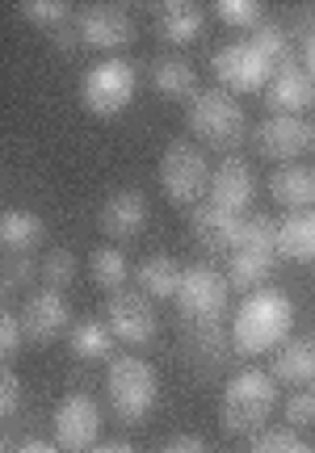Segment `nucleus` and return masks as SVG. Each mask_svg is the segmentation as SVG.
I'll list each match as a JSON object with an SVG mask.
<instances>
[{
	"mask_svg": "<svg viewBox=\"0 0 315 453\" xmlns=\"http://www.w3.org/2000/svg\"><path fill=\"white\" fill-rule=\"evenodd\" d=\"M185 349L206 361V365H223L227 361V349H232V327L223 324H185Z\"/></svg>",
	"mask_w": 315,
	"mask_h": 453,
	"instance_id": "obj_24",
	"label": "nucleus"
},
{
	"mask_svg": "<svg viewBox=\"0 0 315 453\" xmlns=\"http://www.w3.org/2000/svg\"><path fill=\"white\" fill-rule=\"evenodd\" d=\"M114 332L110 324H101V319H81V324L72 327V353L81 357V361H101V357L114 353Z\"/></svg>",
	"mask_w": 315,
	"mask_h": 453,
	"instance_id": "obj_27",
	"label": "nucleus"
},
{
	"mask_svg": "<svg viewBox=\"0 0 315 453\" xmlns=\"http://www.w3.org/2000/svg\"><path fill=\"white\" fill-rule=\"evenodd\" d=\"M185 122L194 130V139H202L206 147H219V151H232L244 139V110H240V101L227 88L198 93V97L189 101Z\"/></svg>",
	"mask_w": 315,
	"mask_h": 453,
	"instance_id": "obj_4",
	"label": "nucleus"
},
{
	"mask_svg": "<svg viewBox=\"0 0 315 453\" xmlns=\"http://www.w3.org/2000/svg\"><path fill=\"white\" fill-rule=\"evenodd\" d=\"M93 453H139V449H131V445H122V441H110V445H97Z\"/></svg>",
	"mask_w": 315,
	"mask_h": 453,
	"instance_id": "obj_42",
	"label": "nucleus"
},
{
	"mask_svg": "<svg viewBox=\"0 0 315 453\" xmlns=\"http://www.w3.org/2000/svg\"><path fill=\"white\" fill-rule=\"evenodd\" d=\"M160 453H206V445H202L198 437H173Z\"/></svg>",
	"mask_w": 315,
	"mask_h": 453,
	"instance_id": "obj_39",
	"label": "nucleus"
},
{
	"mask_svg": "<svg viewBox=\"0 0 315 453\" xmlns=\"http://www.w3.org/2000/svg\"><path fill=\"white\" fill-rule=\"evenodd\" d=\"M311 101H315V81L307 76V67L286 64L273 72V81H269V88H265L269 113H278V118H299V113L311 110Z\"/></svg>",
	"mask_w": 315,
	"mask_h": 453,
	"instance_id": "obj_13",
	"label": "nucleus"
},
{
	"mask_svg": "<svg viewBox=\"0 0 315 453\" xmlns=\"http://www.w3.org/2000/svg\"><path fill=\"white\" fill-rule=\"evenodd\" d=\"M21 340H26L21 315H13V311H4V319H0V349H4V361H13V357L21 353Z\"/></svg>",
	"mask_w": 315,
	"mask_h": 453,
	"instance_id": "obj_36",
	"label": "nucleus"
},
{
	"mask_svg": "<svg viewBox=\"0 0 315 453\" xmlns=\"http://www.w3.org/2000/svg\"><path fill=\"white\" fill-rule=\"evenodd\" d=\"M252 453H315V449H311V445H307L303 437H295V433H286V428H273V433H261V437H257Z\"/></svg>",
	"mask_w": 315,
	"mask_h": 453,
	"instance_id": "obj_34",
	"label": "nucleus"
},
{
	"mask_svg": "<svg viewBox=\"0 0 315 453\" xmlns=\"http://www.w3.org/2000/svg\"><path fill=\"white\" fill-rule=\"evenodd\" d=\"M38 277L47 281L50 290H64V286H72V277H76V257H72L67 248H55V252H47V260L38 265Z\"/></svg>",
	"mask_w": 315,
	"mask_h": 453,
	"instance_id": "obj_33",
	"label": "nucleus"
},
{
	"mask_svg": "<svg viewBox=\"0 0 315 453\" xmlns=\"http://www.w3.org/2000/svg\"><path fill=\"white\" fill-rule=\"evenodd\" d=\"M88 273H93V286L118 294L127 286V277H131V265H127V257H122L118 248H97V252L88 257Z\"/></svg>",
	"mask_w": 315,
	"mask_h": 453,
	"instance_id": "obj_28",
	"label": "nucleus"
},
{
	"mask_svg": "<svg viewBox=\"0 0 315 453\" xmlns=\"http://www.w3.org/2000/svg\"><path fill=\"white\" fill-rule=\"evenodd\" d=\"M211 173H215V168H206V156H202L198 143L177 139V143L165 147L160 185H165V194L173 206H189V211H194L202 197L211 194Z\"/></svg>",
	"mask_w": 315,
	"mask_h": 453,
	"instance_id": "obj_5",
	"label": "nucleus"
},
{
	"mask_svg": "<svg viewBox=\"0 0 315 453\" xmlns=\"http://www.w3.org/2000/svg\"><path fill=\"white\" fill-rule=\"evenodd\" d=\"M0 411H4V420H13L21 411V382H17V373L9 365H4V378H0Z\"/></svg>",
	"mask_w": 315,
	"mask_h": 453,
	"instance_id": "obj_37",
	"label": "nucleus"
},
{
	"mask_svg": "<svg viewBox=\"0 0 315 453\" xmlns=\"http://www.w3.org/2000/svg\"><path fill=\"white\" fill-rule=\"evenodd\" d=\"M215 76L227 93H261L273 81V64L252 42H227L215 55Z\"/></svg>",
	"mask_w": 315,
	"mask_h": 453,
	"instance_id": "obj_8",
	"label": "nucleus"
},
{
	"mask_svg": "<svg viewBox=\"0 0 315 453\" xmlns=\"http://www.w3.org/2000/svg\"><path fill=\"white\" fill-rule=\"evenodd\" d=\"M227 294H232L227 273H219L211 265H189L181 273V290H177L181 319L185 324H223Z\"/></svg>",
	"mask_w": 315,
	"mask_h": 453,
	"instance_id": "obj_7",
	"label": "nucleus"
},
{
	"mask_svg": "<svg viewBox=\"0 0 315 453\" xmlns=\"http://www.w3.org/2000/svg\"><path fill=\"white\" fill-rule=\"evenodd\" d=\"M215 17L223 26H232V30H261L265 26V9L257 4V0H219L215 4Z\"/></svg>",
	"mask_w": 315,
	"mask_h": 453,
	"instance_id": "obj_31",
	"label": "nucleus"
},
{
	"mask_svg": "<svg viewBox=\"0 0 315 453\" xmlns=\"http://www.w3.org/2000/svg\"><path fill=\"white\" fill-rule=\"evenodd\" d=\"M286 420L290 424H315V390H299L286 399Z\"/></svg>",
	"mask_w": 315,
	"mask_h": 453,
	"instance_id": "obj_38",
	"label": "nucleus"
},
{
	"mask_svg": "<svg viewBox=\"0 0 315 453\" xmlns=\"http://www.w3.org/2000/svg\"><path fill=\"white\" fill-rule=\"evenodd\" d=\"M240 223H244V219L223 214V211H215V206H194V211H189V231H194V240H198L202 248H211V252H235Z\"/></svg>",
	"mask_w": 315,
	"mask_h": 453,
	"instance_id": "obj_17",
	"label": "nucleus"
},
{
	"mask_svg": "<svg viewBox=\"0 0 315 453\" xmlns=\"http://www.w3.org/2000/svg\"><path fill=\"white\" fill-rule=\"evenodd\" d=\"M252 47L265 55L269 64H278V67H286V64H295V47H290V30L286 26H278V21H265L261 30L249 38Z\"/></svg>",
	"mask_w": 315,
	"mask_h": 453,
	"instance_id": "obj_30",
	"label": "nucleus"
},
{
	"mask_svg": "<svg viewBox=\"0 0 315 453\" xmlns=\"http://www.w3.org/2000/svg\"><path fill=\"white\" fill-rule=\"evenodd\" d=\"M151 84H156V93L168 101L198 97V72H194V64H185L177 55H165V59L151 64Z\"/></svg>",
	"mask_w": 315,
	"mask_h": 453,
	"instance_id": "obj_20",
	"label": "nucleus"
},
{
	"mask_svg": "<svg viewBox=\"0 0 315 453\" xmlns=\"http://www.w3.org/2000/svg\"><path fill=\"white\" fill-rule=\"evenodd\" d=\"M47 240V226L34 211H4L0 219V243L9 257H30V248Z\"/></svg>",
	"mask_w": 315,
	"mask_h": 453,
	"instance_id": "obj_21",
	"label": "nucleus"
},
{
	"mask_svg": "<svg viewBox=\"0 0 315 453\" xmlns=\"http://www.w3.org/2000/svg\"><path fill=\"white\" fill-rule=\"evenodd\" d=\"M202 9L198 4H189V0H173V4H160V17H156V34L173 42V47H189V42H198L202 34Z\"/></svg>",
	"mask_w": 315,
	"mask_h": 453,
	"instance_id": "obj_19",
	"label": "nucleus"
},
{
	"mask_svg": "<svg viewBox=\"0 0 315 453\" xmlns=\"http://www.w3.org/2000/svg\"><path fill=\"white\" fill-rule=\"evenodd\" d=\"M67 319H72V311H67L64 290H38L21 307V327H26V340H34V344L55 340L67 327Z\"/></svg>",
	"mask_w": 315,
	"mask_h": 453,
	"instance_id": "obj_15",
	"label": "nucleus"
},
{
	"mask_svg": "<svg viewBox=\"0 0 315 453\" xmlns=\"http://www.w3.org/2000/svg\"><path fill=\"white\" fill-rule=\"evenodd\" d=\"M105 324L122 344H148V340H156L160 319H156V307L143 290H118L105 307Z\"/></svg>",
	"mask_w": 315,
	"mask_h": 453,
	"instance_id": "obj_10",
	"label": "nucleus"
},
{
	"mask_svg": "<svg viewBox=\"0 0 315 453\" xmlns=\"http://www.w3.org/2000/svg\"><path fill=\"white\" fill-rule=\"evenodd\" d=\"M273 260L278 257H265V252H232L227 257V281H232V290L257 294V286H265L269 273H273Z\"/></svg>",
	"mask_w": 315,
	"mask_h": 453,
	"instance_id": "obj_26",
	"label": "nucleus"
},
{
	"mask_svg": "<svg viewBox=\"0 0 315 453\" xmlns=\"http://www.w3.org/2000/svg\"><path fill=\"white\" fill-rule=\"evenodd\" d=\"M273 378L290 382V387H307L315 382V344L311 340H286L273 353Z\"/></svg>",
	"mask_w": 315,
	"mask_h": 453,
	"instance_id": "obj_22",
	"label": "nucleus"
},
{
	"mask_svg": "<svg viewBox=\"0 0 315 453\" xmlns=\"http://www.w3.org/2000/svg\"><path fill=\"white\" fill-rule=\"evenodd\" d=\"M13 453H64L59 445H47V441H26V445H17Z\"/></svg>",
	"mask_w": 315,
	"mask_h": 453,
	"instance_id": "obj_40",
	"label": "nucleus"
},
{
	"mask_svg": "<svg viewBox=\"0 0 315 453\" xmlns=\"http://www.w3.org/2000/svg\"><path fill=\"white\" fill-rule=\"evenodd\" d=\"M38 277V265H34L30 257H9L4 260V294L21 290L26 281H34Z\"/></svg>",
	"mask_w": 315,
	"mask_h": 453,
	"instance_id": "obj_35",
	"label": "nucleus"
},
{
	"mask_svg": "<svg viewBox=\"0 0 315 453\" xmlns=\"http://www.w3.org/2000/svg\"><path fill=\"white\" fill-rule=\"evenodd\" d=\"M273 382L278 378L265 370H244L223 387L219 420H223V428L232 437H252V433L265 428V420L273 416V403H278V387Z\"/></svg>",
	"mask_w": 315,
	"mask_h": 453,
	"instance_id": "obj_2",
	"label": "nucleus"
},
{
	"mask_svg": "<svg viewBox=\"0 0 315 453\" xmlns=\"http://www.w3.org/2000/svg\"><path fill=\"white\" fill-rule=\"evenodd\" d=\"M97 226L110 240H131L148 226V197L139 189H122V194L105 197V206L97 211Z\"/></svg>",
	"mask_w": 315,
	"mask_h": 453,
	"instance_id": "obj_16",
	"label": "nucleus"
},
{
	"mask_svg": "<svg viewBox=\"0 0 315 453\" xmlns=\"http://www.w3.org/2000/svg\"><path fill=\"white\" fill-rule=\"evenodd\" d=\"M134 93H139V72L127 59H101V64H93L84 72L81 101H84V110L97 113V118L122 113L134 101Z\"/></svg>",
	"mask_w": 315,
	"mask_h": 453,
	"instance_id": "obj_6",
	"label": "nucleus"
},
{
	"mask_svg": "<svg viewBox=\"0 0 315 453\" xmlns=\"http://www.w3.org/2000/svg\"><path fill=\"white\" fill-rule=\"evenodd\" d=\"M252 194H257V189H252V173L240 156H227V160L211 173V206H215V211L240 219V214L252 206Z\"/></svg>",
	"mask_w": 315,
	"mask_h": 453,
	"instance_id": "obj_14",
	"label": "nucleus"
},
{
	"mask_svg": "<svg viewBox=\"0 0 315 453\" xmlns=\"http://www.w3.org/2000/svg\"><path fill=\"white\" fill-rule=\"evenodd\" d=\"M311 143H315V127L303 122V118H278V113H269L265 122L257 127V147H261V156H269V160H295Z\"/></svg>",
	"mask_w": 315,
	"mask_h": 453,
	"instance_id": "obj_12",
	"label": "nucleus"
},
{
	"mask_svg": "<svg viewBox=\"0 0 315 453\" xmlns=\"http://www.w3.org/2000/svg\"><path fill=\"white\" fill-rule=\"evenodd\" d=\"M303 59H307V76L315 81V34L307 38V42H303Z\"/></svg>",
	"mask_w": 315,
	"mask_h": 453,
	"instance_id": "obj_41",
	"label": "nucleus"
},
{
	"mask_svg": "<svg viewBox=\"0 0 315 453\" xmlns=\"http://www.w3.org/2000/svg\"><path fill=\"white\" fill-rule=\"evenodd\" d=\"M269 194H273V202H282L286 211H311L315 206V173L311 168H303V164H286V168H278L273 177H269Z\"/></svg>",
	"mask_w": 315,
	"mask_h": 453,
	"instance_id": "obj_18",
	"label": "nucleus"
},
{
	"mask_svg": "<svg viewBox=\"0 0 315 453\" xmlns=\"http://www.w3.org/2000/svg\"><path fill=\"white\" fill-rule=\"evenodd\" d=\"M55 445L64 453H93L101 433V407L88 395H67L55 407Z\"/></svg>",
	"mask_w": 315,
	"mask_h": 453,
	"instance_id": "obj_9",
	"label": "nucleus"
},
{
	"mask_svg": "<svg viewBox=\"0 0 315 453\" xmlns=\"http://www.w3.org/2000/svg\"><path fill=\"white\" fill-rule=\"evenodd\" d=\"M181 265L173 257H165V252H156V257H148L139 269H134V281H139V290L148 294V298H177V290H181Z\"/></svg>",
	"mask_w": 315,
	"mask_h": 453,
	"instance_id": "obj_23",
	"label": "nucleus"
},
{
	"mask_svg": "<svg viewBox=\"0 0 315 453\" xmlns=\"http://www.w3.org/2000/svg\"><path fill=\"white\" fill-rule=\"evenodd\" d=\"M295 327V303L282 290H257L249 294L232 319V349L240 357L278 353Z\"/></svg>",
	"mask_w": 315,
	"mask_h": 453,
	"instance_id": "obj_1",
	"label": "nucleus"
},
{
	"mask_svg": "<svg viewBox=\"0 0 315 453\" xmlns=\"http://www.w3.org/2000/svg\"><path fill=\"white\" fill-rule=\"evenodd\" d=\"M278 252L286 260H315V211L290 214L278 226Z\"/></svg>",
	"mask_w": 315,
	"mask_h": 453,
	"instance_id": "obj_25",
	"label": "nucleus"
},
{
	"mask_svg": "<svg viewBox=\"0 0 315 453\" xmlns=\"http://www.w3.org/2000/svg\"><path fill=\"white\" fill-rule=\"evenodd\" d=\"M21 17L30 26H38V30H55V34L67 30V4H59V0H26Z\"/></svg>",
	"mask_w": 315,
	"mask_h": 453,
	"instance_id": "obj_32",
	"label": "nucleus"
},
{
	"mask_svg": "<svg viewBox=\"0 0 315 453\" xmlns=\"http://www.w3.org/2000/svg\"><path fill=\"white\" fill-rule=\"evenodd\" d=\"M235 252H265V257H278V226L265 214H252L240 223V235H235Z\"/></svg>",
	"mask_w": 315,
	"mask_h": 453,
	"instance_id": "obj_29",
	"label": "nucleus"
},
{
	"mask_svg": "<svg viewBox=\"0 0 315 453\" xmlns=\"http://www.w3.org/2000/svg\"><path fill=\"white\" fill-rule=\"evenodd\" d=\"M76 34L93 50H122L134 38V21L122 4H93L76 17Z\"/></svg>",
	"mask_w": 315,
	"mask_h": 453,
	"instance_id": "obj_11",
	"label": "nucleus"
},
{
	"mask_svg": "<svg viewBox=\"0 0 315 453\" xmlns=\"http://www.w3.org/2000/svg\"><path fill=\"white\" fill-rule=\"evenodd\" d=\"M105 395L110 407L122 424H139L151 416V407L160 399V378L143 357H114L105 373Z\"/></svg>",
	"mask_w": 315,
	"mask_h": 453,
	"instance_id": "obj_3",
	"label": "nucleus"
}]
</instances>
